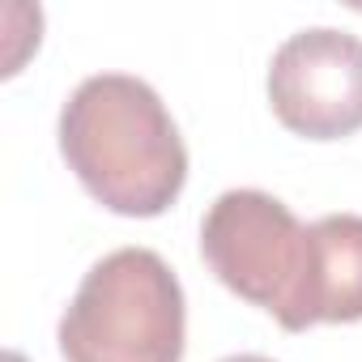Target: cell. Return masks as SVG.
I'll return each mask as SVG.
<instances>
[{"label":"cell","mask_w":362,"mask_h":362,"mask_svg":"<svg viewBox=\"0 0 362 362\" xmlns=\"http://www.w3.org/2000/svg\"><path fill=\"white\" fill-rule=\"evenodd\" d=\"M60 153L119 218H158L188 184V149L158 90L128 73L86 77L60 111Z\"/></svg>","instance_id":"cell-1"},{"label":"cell","mask_w":362,"mask_h":362,"mask_svg":"<svg viewBox=\"0 0 362 362\" xmlns=\"http://www.w3.org/2000/svg\"><path fill=\"white\" fill-rule=\"evenodd\" d=\"M56 337L64 362H184V286L158 252L119 247L86 273Z\"/></svg>","instance_id":"cell-2"},{"label":"cell","mask_w":362,"mask_h":362,"mask_svg":"<svg viewBox=\"0 0 362 362\" xmlns=\"http://www.w3.org/2000/svg\"><path fill=\"white\" fill-rule=\"evenodd\" d=\"M201 256L230 294L277 320L303 273L307 226L277 197L260 188H230L201 222Z\"/></svg>","instance_id":"cell-3"},{"label":"cell","mask_w":362,"mask_h":362,"mask_svg":"<svg viewBox=\"0 0 362 362\" xmlns=\"http://www.w3.org/2000/svg\"><path fill=\"white\" fill-rule=\"evenodd\" d=\"M269 103L294 136H354L362 128V39L332 26L290 35L269 64Z\"/></svg>","instance_id":"cell-4"},{"label":"cell","mask_w":362,"mask_h":362,"mask_svg":"<svg viewBox=\"0 0 362 362\" xmlns=\"http://www.w3.org/2000/svg\"><path fill=\"white\" fill-rule=\"evenodd\" d=\"M358 320H362V218L328 214L307 226L303 273L277 324L286 332H307L315 324H358Z\"/></svg>","instance_id":"cell-5"},{"label":"cell","mask_w":362,"mask_h":362,"mask_svg":"<svg viewBox=\"0 0 362 362\" xmlns=\"http://www.w3.org/2000/svg\"><path fill=\"white\" fill-rule=\"evenodd\" d=\"M222 362H273V358H264V354H230Z\"/></svg>","instance_id":"cell-6"}]
</instances>
